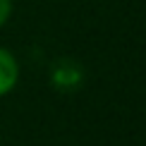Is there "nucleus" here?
Here are the masks:
<instances>
[{"mask_svg": "<svg viewBox=\"0 0 146 146\" xmlns=\"http://www.w3.org/2000/svg\"><path fill=\"white\" fill-rule=\"evenodd\" d=\"M19 70H17V60L10 55L7 50L0 48V96L7 94V91L17 84Z\"/></svg>", "mask_w": 146, "mask_h": 146, "instance_id": "obj_1", "label": "nucleus"}, {"mask_svg": "<svg viewBox=\"0 0 146 146\" xmlns=\"http://www.w3.org/2000/svg\"><path fill=\"white\" fill-rule=\"evenodd\" d=\"M10 12H12V0H0V27L7 22Z\"/></svg>", "mask_w": 146, "mask_h": 146, "instance_id": "obj_2", "label": "nucleus"}]
</instances>
